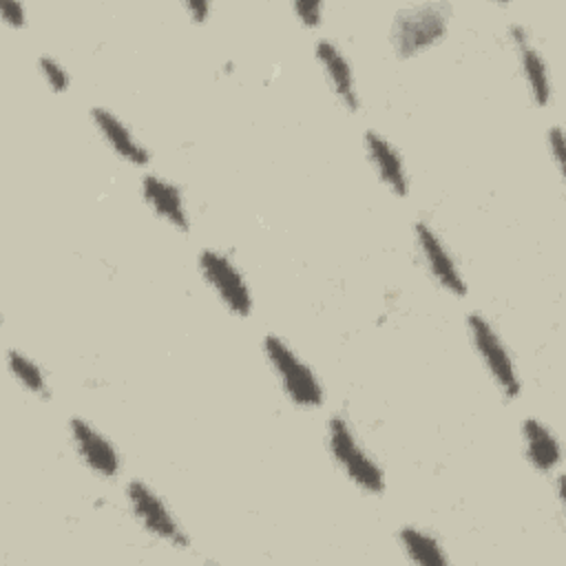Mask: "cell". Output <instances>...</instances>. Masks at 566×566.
Here are the masks:
<instances>
[{
	"mask_svg": "<svg viewBox=\"0 0 566 566\" xmlns=\"http://www.w3.org/2000/svg\"><path fill=\"white\" fill-rule=\"evenodd\" d=\"M451 4L449 2H418L400 7L389 27V42L400 60L418 57L449 35Z\"/></svg>",
	"mask_w": 566,
	"mask_h": 566,
	"instance_id": "obj_2",
	"label": "cell"
},
{
	"mask_svg": "<svg viewBox=\"0 0 566 566\" xmlns=\"http://www.w3.org/2000/svg\"><path fill=\"white\" fill-rule=\"evenodd\" d=\"M139 195L146 208L168 228L184 234L190 230V212L186 206V197L175 181L157 172H146L139 181Z\"/></svg>",
	"mask_w": 566,
	"mask_h": 566,
	"instance_id": "obj_11",
	"label": "cell"
},
{
	"mask_svg": "<svg viewBox=\"0 0 566 566\" xmlns=\"http://www.w3.org/2000/svg\"><path fill=\"white\" fill-rule=\"evenodd\" d=\"M398 544L405 557L418 566H447L449 555L442 542L427 528L416 524H405L398 531Z\"/></svg>",
	"mask_w": 566,
	"mask_h": 566,
	"instance_id": "obj_15",
	"label": "cell"
},
{
	"mask_svg": "<svg viewBox=\"0 0 566 566\" xmlns=\"http://www.w3.org/2000/svg\"><path fill=\"white\" fill-rule=\"evenodd\" d=\"M38 71H40V75H42V80H44V84L49 86L51 93L62 95V93L69 91V86H71V75H69L66 66H64L57 57L46 55V53L40 55V57H38Z\"/></svg>",
	"mask_w": 566,
	"mask_h": 566,
	"instance_id": "obj_17",
	"label": "cell"
},
{
	"mask_svg": "<svg viewBox=\"0 0 566 566\" xmlns=\"http://www.w3.org/2000/svg\"><path fill=\"white\" fill-rule=\"evenodd\" d=\"M0 20L9 27V29H15V31H22L29 22L27 18V9L22 2H15V0H4L0 2Z\"/></svg>",
	"mask_w": 566,
	"mask_h": 566,
	"instance_id": "obj_19",
	"label": "cell"
},
{
	"mask_svg": "<svg viewBox=\"0 0 566 566\" xmlns=\"http://www.w3.org/2000/svg\"><path fill=\"white\" fill-rule=\"evenodd\" d=\"M325 447L332 462L340 469L349 484L367 495H382L387 489V475L376 455L360 442L352 422L332 413L325 424Z\"/></svg>",
	"mask_w": 566,
	"mask_h": 566,
	"instance_id": "obj_1",
	"label": "cell"
},
{
	"mask_svg": "<svg viewBox=\"0 0 566 566\" xmlns=\"http://www.w3.org/2000/svg\"><path fill=\"white\" fill-rule=\"evenodd\" d=\"M520 438L524 458L533 471L542 475H555L562 467V442L557 433L539 418H524L520 424Z\"/></svg>",
	"mask_w": 566,
	"mask_h": 566,
	"instance_id": "obj_14",
	"label": "cell"
},
{
	"mask_svg": "<svg viewBox=\"0 0 566 566\" xmlns=\"http://www.w3.org/2000/svg\"><path fill=\"white\" fill-rule=\"evenodd\" d=\"M294 18L305 27V29H318L325 18V2L323 0H294L290 4Z\"/></svg>",
	"mask_w": 566,
	"mask_h": 566,
	"instance_id": "obj_18",
	"label": "cell"
},
{
	"mask_svg": "<svg viewBox=\"0 0 566 566\" xmlns=\"http://www.w3.org/2000/svg\"><path fill=\"white\" fill-rule=\"evenodd\" d=\"M71 447L93 475L99 480H115L122 473V455L113 440L82 416H71L66 422Z\"/></svg>",
	"mask_w": 566,
	"mask_h": 566,
	"instance_id": "obj_8",
	"label": "cell"
},
{
	"mask_svg": "<svg viewBox=\"0 0 566 566\" xmlns=\"http://www.w3.org/2000/svg\"><path fill=\"white\" fill-rule=\"evenodd\" d=\"M363 148H365V157L369 161V166L374 168L378 181L394 195V197H409L411 190V181H409V172L402 159V153L396 148L394 142H389V137H385L378 130L367 128L363 133Z\"/></svg>",
	"mask_w": 566,
	"mask_h": 566,
	"instance_id": "obj_13",
	"label": "cell"
},
{
	"mask_svg": "<svg viewBox=\"0 0 566 566\" xmlns=\"http://www.w3.org/2000/svg\"><path fill=\"white\" fill-rule=\"evenodd\" d=\"M261 349L290 405L305 411L321 409L325 405V387L321 378L283 336L265 334Z\"/></svg>",
	"mask_w": 566,
	"mask_h": 566,
	"instance_id": "obj_3",
	"label": "cell"
},
{
	"mask_svg": "<svg viewBox=\"0 0 566 566\" xmlns=\"http://www.w3.org/2000/svg\"><path fill=\"white\" fill-rule=\"evenodd\" d=\"M197 270L208 290L217 296V301L237 318H250L254 310L252 287L237 265V261L219 250L206 248L197 256Z\"/></svg>",
	"mask_w": 566,
	"mask_h": 566,
	"instance_id": "obj_5",
	"label": "cell"
},
{
	"mask_svg": "<svg viewBox=\"0 0 566 566\" xmlns=\"http://www.w3.org/2000/svg\"><path fill=\"white\" fill-rule=\"evenodd\" d=\"M91 122L97 130V135L102 137V142L111 148V153L133 166V168H146L153 159L148 146L130 130V126L115 115L113 111H108L106 106H93L91 108Z\"/></svg>",
	"mask_w": 566,
	"mask_h": 566,
	"instance_id": "obj_12",
	"label": "cell"
},
{
	"mask_svg": "<svg viewBox=\"0 0 566 566\" xmlns=\"http://www.w3.org/2000/svg\"><path fill=\"white\" fill-rule=\"evenodd\" d=\"M467 334L473 352L478 354L484 371L489 374L495 389L506 400H517L522 394V378L513 352L504 343L497 327L480 312L467 314Z\"/></svg>",
	"mask_w": 566,
	"mask_h": 566,
	"instance_id": "obj_4",
	"label": "cell"
},
{
	"mask_svg": "<svg viewBox=\"0 0 566 566\" xmlns=\"http://www.w3.org/2000/svg\"><path fill=\"white\" fill-rule=\"evenodd\" d=\"M509 40L517 51L520 73L524 80V86L528 91V97L535 106L546 108L553 104V75L551 66L544 57V53L535 46L533 35L526 24L513 22L509 24Z\"/></svg>",
	"mask_w": 566,
	"mask_h": 566,
	"instance_id": "obj_9",
	"label": "cell"
},
{
	"mask_svg": "<svg viewBox=\"0 0 566 566\" xmlns=\"http://www.w3.org/2000/svg\"><path fill=\"white\" fill-rule=\"evenodd\" d=\"M314 57L323 71V77L332 91V95L340 102L347 113L360 111V93L356 86L354 66L347 53L340 49L338 42L329 38H318L314 42Z\"/></svg>",
	"mask_w": 566,
	"mask_h": 566,
	"instance_id": "obj_10",
	"label": "cell"
},
{
	"mask_svg": "<svg viewBox=\"0 0 566 566\" xmlns=\"http://www.w3.org/2000/svg\"><path fill=\"white\" fill-rule=\"evenodd\" d=\"M124 495L133 520L146 535L168 544L170 548L184 551L190 546V535L186 533L184 524L148 482L142 478L130 480L124 489Z\"/></svg>",
	"mask_w": 566,
	"mask_h": 566,
	"instance_id": "obj_6",
	"label": "cell"
},
{
	"mask_svg": "<svg viewBox=\"0 0 566 566\" xmlns=\"http://www.w3.org/2000/svg\"><path fill=\"white\" fill-rule=\"evenodd\" d=\"M181 9L192 24H206L210 20L212 4L206 0H186V2H181Z\"/></svg>",
	"mask_w": 566,
	"mask_h": 566,
	"instance_id": "obj_21",
	"label": "cell"
},
{
	"mask_svg": "<svg viewBox=\"0 0 566 566\" xmlns=\"http://www.w3.org/2000/svg\"><path fill=\"white\" fill-rule=\"evenodd\" d=\"M546 148H548V155H551L555 168L562 175V168H564V130H562L559 124H553L546 130Z\"/></svg>",
	"mask_w": 566,
	"mask_h": 566,
	"instance_id": "obj_20",
	"label": "cell"
},
{
	"mask_svg": "<svg viewBox=\"0 0 566 566\" xmlns=\"http://www.w3.org/2000/svg\"><path fill=\"white\" fill-rule=\"evenodd\" d=\"M4 363H7V369H9L11 378H13L27 394H31L33 398H40V400L51 398V389H49L46 374H44V369L40 367L38 360H33L29 354H24V352L18 349V347H9V349H7V356H4Z\"/></svg>",
	"mask_w": 566,
	"mask_h": 566,
	"instance_id": "obj_16",
	"label": "cell"
},
{
	"mask_svg": "<svg viewBox=\"0 0 566 566\" xmlns=\"http://www.w3.org/2000/svg\"><path fill=\"white\" fill-rule=\"evenodd\" d=\"M413 243L431 281L449 296L464 298L469 292L464 272L447 241L436 232V228L429 221L418 219L413 223Z\"/></svg>",
	"mask_w": 566,
	"mask_h": 566,
	"instance_id": "obj_7",
	"label": "cell"
}]
</instances>
